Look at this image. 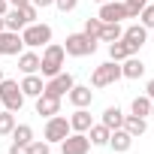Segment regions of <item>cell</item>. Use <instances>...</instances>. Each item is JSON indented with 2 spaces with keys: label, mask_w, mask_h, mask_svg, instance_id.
<instances>
[{
  "label": "cell",
  "mask_w": 154,
  "mask_h": 154,
  "mask_svg": "<svg viewBox=\"0 0 154 154\" xmlns=\"http://www.w3.org/2000/svg\"><path fill=\"white\" fill-rule=\"evenodd\" d=\"M63 60H66L63 45L48 42V45L42 48V54H39V75H42V79H51V75H57V72L63 69Z\"/></svg>",
  "instance_id": "6da1fadb"
},
{
  "label": "cell",
  "mask_w": 154,
  "mask_h": 154,
  "mask_svg": "<svg viewBox=\"0 0 154 154\" xmlns=\"http://www.w3.org/2000/svg\"><path fill=\"white\" fill-rule=\"evenodd\" d=\"M97 45H100V39H94V36H88V33L82 30V33H69V36H66L63 51H66L69 57H88V54L97 51Z\"/></svg>",
  "instance_id": "7a4b0ae2"
},
{
  "label": "cell",
  "mask_w": 154,
  "mask_h": 154,
  "mask_svg": "<svg viewBox=\"0 0 154 154\" xmlns=\"http://www.w3.org/2000/svg\"><path fill=\"white\" fill-rule=\"evenodd\" d=\"M24 100H27V97L21 94V85H18L15 79H3V82H0V103H3V109L21 112Z\"/></svg>",
  "instance_id": "3957f363"
},
{
  "label": "cell",
  "mask_w": 154,
  "mask_h": 154,
  "mask_svg": "<svg viewBox=\"0 0 154 154\" xmlns=\"http://www.w3.org/2000/svg\"><path fill=\"white\" fill-rule=\"evenodd\" d=\"M69 133H72V130H69V118H63V115H51V118H45L42 136H45L48 145H60Z\"/></svg>",
  "instance_id": "277c9868"
},
{
  "label": "cell",
  "mask_w": 154,
  "mask_h": 154,
  "mask_svg": "<svg viewBox=\"0 0 154 154\" xmlns=\"http://www.w3.org/2000/svg\"><path fill=\"white\" fill-rule=\"evenodd\" d=\"M21 42H24L27 48L48 45V42H51V27H48L45 21H33V24H27V27L21 30Z\"/></svg>",
  "instance_id": "5b68a950"
},
{
  "label": "cell",
  "mask_w": 154,
  "mask_h": 154,
  "mask_svg": "<svg viewBox=\"0 0 154 154\" xmlns=\"http://www.w3.org/2000/svg\"><path fill=\"white\" fill-rule=\"evenodd\" d=\"M121 79V63H115V60H106V63H100L94 72H91V85L94 88H109V85H115Z\"/></svg>",
  "instance_id": "8992f818"
},
{
  "label": "cell",
  "mask_w": 154,
  "mask_h": 154,
  "mask_svg": "<svg viewBox=\"0 0 154 154\" xmlns=\"http://www.w3.org/2000/svg\"><path fill=\"white\" fill-rule=\"evenodd\" d=\"M75 85V79L69 72H57V75H51V79H45V88H42V94H48V97H57V100H63L66 94H69V88Z\"/></svg>",
  "instance_id": "52a82bcc"
},
{
  "label": "cell",
  "mask_w": 154,
  "mask_h": 154,
  "mask_svg": "<svg viewBox=\"0 0 154 154\" xmlns=\"http://www.w3.org/2000/svg\"><path fill=\"white\" fill-rule=\"evenodd\" d=\"M103 24H121L127 18V6L124 0H106V3H100V15H97Z\"/></svg>",
  "instance_id": "ba28073f"
},
{
  "label": "cell",
  "mask_w": 154,
  "mask_h": 154,
  "mask_svg": "<svg viewBox=\"0 0 154 154\" xmlns=\"http://www.w3.org/2000/svg\"><path fill=\"white\" fill-rule=\"evenodd\" d=\"M124 45L130 48V54H139V48L148 42V27H142V24H130L127 30H124Z\"/></svg>",
  "instance_id": "9c48e42d"
},
{
  "label": "cell",
  "mask_w": 154,
  "mask_h": 154,
  "mask_svg": "<svg viewBox=\"0 0 154 154\" xmlns=\"http://www.w3.org/2000/svg\"><path fill=\"white\" fill-rule=\"evenodd\" d=\"M91 151V139L88 133H69L60 142V154H88Z\"/></svg>",
  "instance_id": "30bf717a"
},
{
  "label": "cell",
  "mask_w": 154,
  "mask_h": 154,
  "mask_svg": "<svg viewBox=\"0 0 154 154\" xmlns=\"http://www.w3.org/2000/svg\"><path fill=\"white\" fill-rule=\"evenodd\" d=\"M21 33H15V30H0V54L3 57H15V54H21Z\"/></svg>",
  "instance_id": "8fae6325"
},
{
  "label": "cell",
  "mask_w": 154,
  "mask_h": 154,
  "mask_svg": "<svg viewBox=\"0 0 154 154\" xmlns=\"http://www.w3.org/2000/svg\"><path fill=\"white\" fill-rule=\"evenodd\" d=\"M66 100H69L75 109H88V106L94 103V91H91V85H72L69 94H66Z\"/></svg>",
  "instance_id": "7c38bea8"
},
{
  "label": "cell",
  "mask_w": 154,
  "mask_h": 154,
  "mask_svg": "<svg viewBox=\"0 0 154 154\" xmlns=\"http://www.w3.org/2000/svg\"><path fill=\"white\" fill-rule=\"evenodd\" d=\"M142 75H145V63H142V57L130 54V57L121 60V79H142Z\"/></svg>",
  "instance_id": "4fadbf2b"
},
{
  "label": "cell",
  "mask_w": 154,
  "mask_h": 154,
  "mask_svg": "<svg viewBox=\"0 0 154 154\" xmlns=\"http://www.w3.org/2000/svg\"><path fill=\"white\" fill-rule=\"evenodd\" d=\"M130 145H133V136H130L124 127L109 133V148H112L115 154H127V151H130Z\"/></svg>",
  "instance_id": "5bb4252c"
},
{
  "label": "cell",
  "mask_w": 154,
  "mask_h": 154,
  "mask_svg": "<svg viewBox=\"0 0 154 154\" xmlns=\"http://www.w3.org/2000/svg\"><path fill=\"white\" fill-rule=\"evenodd\" d=\"M36 115H42V118L60 115V100L57 97H48V94H39L36 97Z\"/></svg>",
  "instance_id": "9a60e30c"
},
{
  "label": "cell",
  "mask_w": 154,
  "mask_h": 154,
  "mask_svg": "<svg viewBox=\"0 0 154 154\" xmlns=\"http://www.w3.org/2000/svg\"><path fill=\"white\" fill-rule=\"evenodd\" d=\"M42 88H45V82H42V75L39 72H30V75H24V79H21V94L24 97H39L42 94Z\"/></svg>",
  "instance_id": "2e32d148"
},
{
  "label": "cell",
  "mask_w": 154,
  "mask_h": 154,
  "mask_svg": "<svg viewBox=\"0 0 154 154\" xmlns=\"http://www.w3.org/2000/svg\"><path fill=\"white\" fill-rule=\"evenodd\" d=\"M91 124H94V118H91L88 109H75V112L69 115V130H72V133H88Z\"/></svg>",
  "instance_id": "e0dca14e"
},
{
  "label": "cell",
  "mask_w": 154,
  "mask_h": 154,
  "mask_svg": "<svg viewBox=\"0 0 154 154\" xmlns=\"http://www.w3.org/2000/svg\"><path fill=\"white\" fill-rule=\"evenodd\" d=\"M124 118H127V115H124L118 106H106V109H103V118H100V124H106L109 130H121V127H124Z\"/></svg>",
  "instance_id": "ac0fdd59"
},
{
  "label": "cell",
  "mask_w": 154,
  "mask_h": 154,
  "mask_svg": "<svg viewBox=\"0 0 154 154\" xmlns=\"http://www.w3.org/2000/svg\"><path fill=\"white\" fill-rule=\"evenodd\" d=\"M3 18H6V30H15V33H21V30L27 27V18H24V12H21L18 6H9V12H6Z\"/></svg>",
  "instance_id": "d6986e66"
},
{
  "label": "cell",
  "mask_w": 154,
  "mask_h": 154,
  "mask_svg": "<svg viewBox=\"0 0 154 154\" xmlns=\"http://www.w3.org/2000/svg\"><path fill=\"white\" fill-rule=\"evenodd\" d=\"M18 69H21L24 75L39 72V54H36V51H21V54H18Z\"/></svg>",
  "instance_id": "ffe728a7"
},
{
  "label": "cell",
  "mask_w": 154,
  "mask_h": 154,
  "mask_svg": "<svg viewBox=\"0 0 154 154\" xmlns=\"http://www.w3.org/2000/svg\"><path fill=\"white\" fill-rule=\"evenodd\" d=\"M124 130H127L133 139H139V136H145L148 121H145V118H139V115H127V118H124Z\"/></svg>",
  "instance_id": "44dd1931"
},
{
  "label": "cell",
  "mask_w": 154,
  "mask_h": 154,
  "mask_svg": "<svg viewBox=\"0 0 154 154\" xmlns=\"http://www.w3.org/2000/svg\"><path fill=\"white\" fill-rule=\"evenodd\" d=\"M109 127L106 124H91L88 127V139H91V145H97V148H103V145H109Z\"/></svg>",
  "instance_id": "7402d4cb"
},
{
  "label": "cell",
  "mask_w": 154,
  "mask_h": 154,
  "mask_svg": "<svg viewBox=\"0 0 154 154\" xmlns=\"http://www.w3.org/2000/svg\"><path fill=\"white\" fill-rule=\"evenodd\" d=\"M151 103H154V100H151L148 94H142V97H133V103H130V112H133V115H139V118H148V115H151Z\"/></svg>",
  "instance_id": "603a6c76"
},
{
  "label": "cell",
  "mask_w": 154,
  "mask_h": 154,
  "mask_svg": "<svg viewBox=\"0 0 154 154\" xmlns=\"http://www.w3.org/2000/svg\"><path fill=\"white\" fill-rule=\"evenodd\" d=\"M9 136H12L15 145H30V142H33V127H30V124H15V130H12Z\"/></svg>",
  "instance_id": "cb8c5ba5"
},
{
  "label": "cell",
  "mask_w": 154,
  "mask_h": 154,
  "mask_svg": "<svg viewBox=\"0 0 154 154\" xmlns=\"http://www.w3.org/2000/svg\"><path fill=\"white\" fill-rule=\"evenodd\" d=\"M124 57H130V48L124 45V39H115V42H109V60L121 63Z\"/></svg>",
  "instance_id": "d4e9b609"
},
{
  "label": "cell",
  "mask_w": 154,
  "mask_h": 154,
  "mask_svg": "<svg viewBox=\"0 0 154 154\" xmlns=\"http://www.w3.org/2000/svg\"><path fill=\"white\" fill-rule=\"evenodd\" d=\"M121 36H124V27L121 24H103V30H100V42H115Z\"/></svg>",
  "instance_id": "484cf974"
},
{
  "label": "cell",
  "mask_w": 154,
  "mask_h": 154,
  "mask_svg": "<svg viewBox=\"0 0 154 154\" xmlns=\"http://www.w3.org/2000/svg\"><path fill=\"white\" fill-rule=\"evenodd\" d=\"M12 130H15V112L0 109V136H9Z\"/></svg>",
  "instance_id": "4316f807"
},
{
  "label": "cell",
  "mask_w": 154,
  "mask_h": 154,
  "mask_svg": "<svg viewBox=\"0 0 154 154\" xmlns=\"http://www.w3.org/2000/svg\"><path fill=\"white\" fill-rule=\"evenodd\" d=\"M124 6H127V18H139V12L148 6V0H124Z\"/></svg>",
  "instance_id": "83f0119b"
},
{
  "label": "cell",
  "mask_w": 154,
  "mask_h": 154,
  "mask_svg": "<svg viewBox=\"0 0 154 154\" xmlns=\"http://www.w3.org/2000/svg\"><path fill=\"white\" fill-rule=\"evenodd\" d=\"M100 30H103V21H100V18H85V33H88V36L100 39Z\"/></svg>",
  "instance_id": "f1b7e54d"
},
{
  "label": "cell",
  "mask_w": 154,
  "mask_h": 154,
  "mask_svg": "<svg viewBox=\"0 0 154 154\" xmlns=\"http://www.w3.org/2000/svg\"><path fill=\"white\" fill-rule=\"evenodd\" d=\"M27 154H51V145H48L45 139H33V142L27 145Z\"/></svg>",
  "instance_id": "f546056e"
},
{
  "label": "cell",
  "mask_w": 154,
  "mask_h": 154,
  "mask_svg": "<svg viewBox=\"0 0 154 154\" xmlns=\"http://www.w3.org/2000/svg\"><path fill=\"white\" fill-rule=\"evenodd\" d=\"M139 24H142V27H154V6H151V3L139 12Z\"/></svg>",
  "instance_id": "4dcf8cb0"
},
{
  "label": "cell",
  "mask_w": 154,
  "mask_h": 154,
  "mask_svg": "<svg viewBox=\"0 0 154 154\" xmlns=\"http://www.w3.org/2000/svg\"><path fill=\"white\" fill-rule=\"evenodd\" d=\"M18 9L24 12V18H27V24H33V21H36V15H39V9H36L33 3H27V6H18Z\"/></svg>",
  "instance_id": "1f68e13d"
},
{
  "label": "cell",
  "mask_w": 154,
  "mask_h": 154,
  "mask_svg": "<svg viewBox=\"0 0 154 154\" xmlns=\"http://www.w3.org/2000/svg\"><path fill=\"white\" fill-rule=\"evenodd\" d=\"M54 6H57L60 12H72L75 6H79V0H54Z\"/></svg>",
  "instance_id": "d6a6232c"
},
{
  "label": "cell",
  "mask_w": 154,
  "mask_h": 154,
  "mask_svg": "<svg viewBox=\"0 0 154 154\" xmlns=\"http://www.w3.org/2000/svg\"><path fill=\"white\" fill-rule=\"evenodd\" d=\"M9 154H27V145H15V142H12V145H9Z\"/></svg>",
  "instance_id": "836d02e7"
},
{
  "label": "cell",
  "mask_w": 154,
  "mask_h": 154,
  "mask_svg": "<svg viewBox=\"0 0 154 154\" xmlns=\"http://www.w3.org/2000/svg\"><path fill=\"white\" fill-rule=\"evenodd\" d=\"M36 9H45V6H54V0H30Z\"/></svg>",
  "instance_id": "e575fe53"
},
{
  "label": "cell",
  "mask_w": 154,
  "mask_h": 154,
  "mask_svg": "<svg viewBox=\"0 0 154 154\" xmlns=\"http://www.w3.org/2000/svg\"><path fill=\"white\" fill-rule=\"evenodd\" d=\"M145 94L154 100V79H148V85H145Z\"/></svg>",
  "instance_id": "d590c367"
},
{
  "label": "cell",
  "mask_w": 154,
  "mask_h": 154,
  "mask_svg": "<svg viewBox=\"0 0 154 154\" xmlns=\"http://www.w3.org/2000/svg\"><path fill=\"white\" fill-rule=\"evenodd\" d=\"M9 12V0H0V15H6Z\"/></svg>",
  "instance_id": "8d00e7d4"
},
{
  "label": "cell",
  "mask_w": 154,
  "mask_h": 154,
  "mask_svg": "<svg viewBox=\"0 0 154 154\" xmlns=\"http://www.w3.org/2000/svg\"><path fill=\"white\" fill-rule=\"evenodd\" d=\"M30 0H9V6H27Z\"/></svg>",
  "instance_id": "74e56055"
},
{
  "label": "cell",
  "mask_w": 154,
  "mask_h": 154,
  "mask_svg": "<svg viewBox=\"0 0 154 154\" xmlns=\"http://www.w3.org/2000/svg\"><path fill=\"white\" fill-rule=\"evenodd\" d=\"M0 30H6V18L3 15H0Z\"/></svg>",
  "instance_id": "f35d334b"
},
{
  "label": "cell",
  "mask_w": 154,
  "mask_h": 154,
  "mask_svg": "<svg viewBox=\"0 0 154 154\" xmlns=\"http://www.w3.org/2000/svg\"><path fill=\"white\" fill-rule=\"evenodd\" d=\"M3 79H6V75H3V66H0V82H3Z\"/></svg>",
  "instance_id": "ab89813d"
},
{
  "label": "cell",
  "mask_w": 154,
  "mask_h": 154,
  "mask_svg": "<svg viewBox=\"0 0 154 154\" xmlns=\"http://www.w3.org/2000/svg\"><path fill=\"white\" fill-rule=\"evenodd\" d=\"M148 118H154V103H151V115H148Z\"/></svg>",
  "instance_id": "60d3db41"
},
{
  "label": "cell",
  "mask_w": 154,
  "mask_h": 154,
  "mask_svg": "<svg viewBox=\"0 0 154 154\" xmlns=\"http://www.w3.org/2000/svg\"><path fill=\"white\" fill-rule=\"evenodd\" d=\"M97 3H106V0H97Z\"/></svg>",
  "instance_id": "b9f144b4"
},
{
  "label": "cell",
  "mask_w": 154,
  "mask_h": 154,
  "mask_svg": "<svg viewBox=\"0 0 154 154\" xmlns=\"http://www.w3.org/2000/svg\"><path fill=\"white\" fill-rule=\"evenodd\" d=\"M0 109H3V103H0Z\"/></svg>",
  "instance_id": "7bdbcfd3"
}]
</instances>
